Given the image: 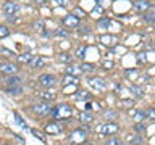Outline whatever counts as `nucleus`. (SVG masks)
<instances>
[{"label": "nucleus", "mask_w": 155, "mask_h": 145, "mask_svg": "<svg viewBox=\"0 0 155 145\" xmlns=\"http://www.w3.org/2000/svg\"><path fill=\"white\" fill-rule=\"evenodd\" d=\"M21 81H23L21 77L15 74V76H10L8 79L5 81V84H7V87H13V85H21Z\"/></svg>", "instance_id": "nucleus-12"}, {"label": "nucleus", "mask_w": 155, "mask_h": 145, "mask_svg": "<svg viewBox=\"0 0 155 145\" xmlns=\"http://www.w3.org/2000/svg\"><path fill=\"white\" fill-rule=\"evenodd\" d=\"M58 60H60L61 63H68V65H70V63L73 61V58H71L70 53H61V55H58Z\"/></svg>", "instance_id": "nucleus-23"}, {"label": "nucleus", "mask_w": 155, "mask_h": 145, "mask_svg": "<svg viewBox=\"0 0 155 145\" xmlns=\"http://www.w3.org/2000/svg\"><path fill=\"white\" fill-rule=\"evenodd\" d=\"M71 113H73V110H71L70 105H58V106L53 108L52 116L55 119H65V118H70Z\"/></svg>", "instance_id": "nucleus-1"}, {"label": "nucleus", "mask_w": 155, "mask_h": 145, "mask_svg": "<svg viewBox=\"0 0 155 145\" xmlns=\"http://www.w3.org/2000/svg\"><path fill=\"white\" fill-rule=\"evenodd\" d=\"M39 84H41L42 87H53L57 84V79H55V76L53 74H42V76H39Z\"/></svg>", "instance_id": "nucleus-4"}, {"label": "nucleus", "mask_w": 155, "mask_h": 145, "mask_svg": "<svg viewBox=\"0 0 155 145\" xmlns=\"http://www.w3.org/2000/svg\"><path fill=\"white\" fill-rule=\"evenodd\" d=\"M79 121L81 123H91L92 121V113L91 111H82V113H79Z\"/></svg>", "instance_id": "nucleus-16"}, {"label": "nucleus", "mask_w": 155, "mask_h": 145, "mask_svg": "<svg viewBox=\"0 0 155 145\" xmlns=\"http://www.w3.org/2000/svg\"><path fill=\"white\" fill-rule=\"evenodd\" d=\"M149 8H150V3L147 0H136L134 2V10L137 13H145Z\"/></svg>", "instance_id": "nucleus-10"}, {"label": "nucleus", "mask_w": 155, "mask_h": 145, "mask_svg": "<svg viewBox=\"0 0 155 145\" xmlns=\"http://www.w3.org/2000/svg\"><path fill=\"white\" fill-rule=\"evenodd\" d=\"M47 63V60L45 58H41V56H34L32 60H31V63H29V65H31L32 68H42L44 65H45Z\"/></svg>", "instance_id": "nucleus-13"}, {"label": "nucleus", "mask_w": 155, "mask_h": 145, "mask_svg": "<svg viewBox=\"0 0 155 145\" xmlns=\"http://www.w3.org/2000/svg\"><path fill=\"white\" fill-rule=\"evenodd\" d=\"M18 3H15V2H5L3 3V7H2V11L5 14H8V16H13V14H16L18 13Z\"/></svg>", "instance_id": "nucleus-6"}, {"label": "nucleus", "mask_w": 155, "mask_h": 145, "mask_svg": "<svg viewBox=\"0 0 155 145\" xmlns=\"http://www.w3.org/2000/svg\"><path fill=\"white\" fill-rule=\"evenodd\" d=\"M104 119H108V121L118 119V113L113 111V110H107V111H104Z\"/></svg>", "instance_id": "nucleus-18"}, {"label": "nucleus", "mask_w": 155, "mask_h": 145, "mask_svg": "<svg viewBox=\"0 0 155 145\" xmlns=\"http://www.w3.org/2000/svg\"><path fill=\"white\" fill-rule=\"evenodd\" d=\"M61 21H63V24H65L66 27H71V29L79 26V18L74 16V14H66V16L61 19Z\"/></svg>", "instance_id": "nucleus-7"}, {"label": "nucleus", "mask_w": 155, "mask_h": 145, "mask_svg": "<svg viewBox=\"0 0 155 145\" xmlns=\"http://www.w3.org/2000/svg\"><path fill=\"white\" fill-rule=\"evenodd\" d=\"M0 52H2L3 55H7V56H13V55H15V53H13L12 50H8V48H5V47H2V48H0Z\"/></svg>", "instance_id": "nucleus-37"}, {"label": "nucleus", "mask_w": 155, "mask_h": 145, "mask_svg": "<svg viewBox=\"0 0 155 145\" xmlns=\"http://www.w3.org/2000/svg\"><path fill=\"white\" fill-rule=\"evenodd\" d=\"M86 50H87V47H86V45H81L79 48H78V50H76V55H78V58H81V60H82V58L86 56V55H84Z\"/></svg>", "instance_id": "nucleus-31"}, {"label": "nucleus", "mask_w": 155, "mask_h": 145, "mask_svg": "<svg viewBox=\"0 0 155 145\" xmlns=\"http://www.w3.org/2000/svg\"><path fill=\"white\" fill-rule=\"evenodd\" d=\"M45 130H47V132H50V134H58V132H60V127H58L57 124H48L45 127Z\"/></svg>", "instance_id": "nucleus-27"}, {"label": "nucleus", "mask_w": 155, "mask_h": 145, "mask_svg": "<svg viewBox=\"0 0 155 145\" xmlns=\"http://www.w3.org/2000/svg\"><path fill=\"white\" fill-rule=\"evenodd\" d=\"M34 27H36L37 31H42L44 29V21H36L34 23Z\"/></svg>", "instance_id": "nucleus-38"}, {"label": "nucleus", "mask_w": 155, "mask_h": 145, "mask_svg": "<svg viewBox=\"0 0 155 145\" xmlns=\"http://www.w3.org/2000/svg\"><path fill=\"white\" fill-rule=\"evenodd\" d=\"M37 2H39V3H42V2H45V0H37Z\"/></svg>", "instance_id": "nucleus-43"}, {"label": "nucleus", "mask_w": 155, "mask_h": 145, "mask_svg": "<svg viewBox=\"0 0 155 145\" xmlns=\"http://www.w3.org/2000/svg\"><path fill=\"white\" fill-rule=\"evenodd\" d=\"M15 119H16V123H18L19 126H21L23 129H28V124H26V123H24V121L21 119V116H19V114H16V113H15Z\"/></svg>", "instance_id": "nucleus-33"}, {"label": "nucleus", "mask_w": 155, "mask_h": 145, "mask_svg": "<svg viewBox=\"0 0 155 145\" xmlns=\"http://www.w3.org/2000/svg\"><path fill=\"white\" fill-rule=\"evenodd\" d=\"M53 3L60 5V7H66V5H68V0H53Z\"/></svg>", "instance_id": "nucleus-39"}, {"label": "nucleus", "mask_w": 155, "mask_h": 145, "mask_svg": "<svg viewBox=\"0 0 155 145\" xmlns=\"http://www.w3.org/2000/svg\"><path fill=\"white\" fill-rule=\"evenodd\" d=\"M153 106H155V105H153Z\"/></svg>", "instance_id": "nucleus-45"}, {"label": "nucleus", "mask_w": 155, "mask_h": 145, "mask_svg": "<svg viewBox=\"0 0 155 145\" xmlns=\"http://www.w3.org/2000/svg\"><path fill=\"white\" fill-rule=\"evenodd\" d=\"M87 84L95 90H104L105 89V82H104V79H100V77H91V79L87 81Z\"/></svg>", "instance_id": "nucleus-9"}, {"label": "nucleus", "mask_w": 155, "mask_h": 145, "mask_svg": "<svg viewBox=\"0 0 155 145\" xmlns=\"http://www.w3.org/2000/svg\"><path fill=\"white\" fill-rule=\"evenodd\" d=\"M39 97H41L42 100H47V102H50V100L55 98V95L50 94V92H39Z\"/></svg>", "instance_id": "nucleus-25"}, {"label": "nucleus", "mask_w": 155, "mask_h": 145, "mask_svg": "<svg viewBox=\"0 0 155 145\" xmlns=\"http://www.w3.org/2000/svg\"><path fill=\"white\" fill-rule=\"evenodd\" d=\"M81 68H82V71H84V72H92V71L95 69V66L92 65V63H84Z\"/></svg>", "instance_id": "nucleus-30"}, {"label": "nucleus", "mask_w": 155, "mask_h": 145, "mask_svg": "<svg viewBox=\"0 0 155 145\" xmlns=\"http://www.w3.org/2000/svg\"><path fill=\"white\" fill-rule=\"evenodd\" d=\"M32 55L31 53H23V55H18V60L21 61V63H31V60H32Z\"/></svg>", "instance_id": "nucleus-22"}, {"label": "nucleus", "mask_w": 155, "mask_h": 145, "mask_svg": "<svg viewBox=\"0 0 155 145\" xmlns=\"http://www.w3.org/2000/svg\"><path fill=\"white\" fill-rule=\"evenodd\" d=\"M89 98H91V94L86 92V90L78 92V95H76V100H89Z\"/></svg>", "instance_id": "nucleus-26"}, {"label": "nucleus", "mask_w": 155, "mask_h": 145, "mask_svg": "<svg viewBox=\"0 0 155 145\" xmlns=\"http://www.w3.org/2000/svg\"><path fill=\"white\" fill-rule=\"evenodd\" d=\"M102 135H107V137H113V135H116V132L120 130L118 124H113V123H107L104 124L102 127L99 129Z\"/></svg>", "instance_id": "nucleus-3"}, {"label": "nucleus", "mask_w": 155, "mask_h": 145, "mask_svg": "<svg viewBox=\"0 0 155 145\" xmlns=\"http://www.w3.org/2000/svg\"><path fill=\"white\" fill-rule=\"evenodd\" d=\"M104 145H121V140L118 139V137H115V135H113V137H110L108 140H105V143Z\"/></svg>", "instance_id": "nucleus-28"}, {"label": "nucleus", "mask_w": 155, "mask_h": 145, "mask_svg": "<svg viewBox=\"0 0 155 145\" xmlns=\"http://www.w3.org/2000/svg\"><path fill=\"white\" fill-rule=\"evenodd\" d=\"M102 44L104 45H107V47H111V45H115L116 44V37L115 36H102Z\"/></svg>", "instance_id": "nucleus-14"}, {"label": "nucleus", "mask_w": 155, "mask_h": 145, "mask_svg": "<svg viewBox=\"0 0 155 145\" xmlns=\"http://www.w3.org/2000/svg\"><path fill=\"white\" fill-rule=\"evenodd\" d=\"M0 71L3 72V74H8V76H15L18 71L16 65H13V63H2V68H0Z\"/></svg>", "instance_id": "nucleus-8"}, {"label": "nucleus", "mask_w": 155, "mask_h": 145, "mask_svg": "<svg viewBox=\"0 0 155 145\" xmlns=\"http://www.w3.org/2000/svg\"><path fill=\"white\" fill-rule=\"evenodd\" d=\"M63 84L65 85H71V84H78V77L74 76H65V81H63Z\"/></svg>", "instance_id": "nucleus-24"}, {"label": "nucleus", "mask_w": 155, "mask_h": 145, "mask_svg": "<svg viewBox=\"0 0 155 145\" xmlns=\"http://www.w3.org/2000/svg\"><path fill=\"white\" fill-rule=\"evenodd\" d=\"M87 137V129H76L71 134V142L73 143H82Z\"/></svg>", "instance_id": "nucleus-5"}, {"label": "nucleus", "mask_w": 155, "mask_h": 145, "mask_svg": "<svg viewBox=\"0 0 155 145\" xmlns=\"http://www.w3.org/2000/svg\"><path fill=\"white\" fill-rule=\"evenodd\" d=\"M8 34H10V31H8L7 26H0V39H5Z\"/></svg>", "instance_id": "nucleus-34"}, {"label": "nucleus", "mask_w": 155, "mask_h": 145, "mask_svg": "<svg viewBox=\"0 0 155 145\" xmlns=\"http://www.w3.org/2000/svg\"><path fill=\"white\" fill-rule=\"evenodd\" d=\"M129 92H131V94H134L136 97L144 95V89L140 85H129Z\"/></svg>", "instance_id": "nucleus-17"}, {"label": "nucleus", "mask_w": 155, "mask_h": 145, "mask_svg": "<svg viewBox=\"0 0 155 145\" xmlns=\"http://www.w3.org/2000/svg\"><path fill=\"white\" fill-rule=\"evenodd\" d=\"M153 10H155V7H153Z\"/></svg>", "instance_id": "nucleus-44"}, {"label": "nucleus", "mask_w": 155, "mask_h": 145, "mask_svg": "<svg viewBox=\"0 0 155 145\" xmlns=\"http://www.w3.org/2000/svg\"><path fill=\"white\" fill-rule=\"evenodd\" d=\"M145 118H147V113L142 111V110H139V111H136V113H134V119L137 121V123H142V119H145Z\"/></svg>", "instance_id": "nucleus-20"}, {"label": "nucleus", "mask_w": 155, "mask_h": 145, "mask_svg": "<svg viewBox=\"0 0 155 145\" xmlns=\"http://www.w3.org/2000/svg\"><path fill=\"white\" fill-rule=\"evenodd\" d=\"M55 36H57V37H68V32L63 31V29H57V31H55Z\"/></svg>", "instance_id": "nucleus-36"}, {"label": "nucleus", "mask_w": 155, "mask_h": 145, "mask_svg": "<svg viewBox=\"0 0 155 145\" xmlns=\"http://www.w3.org/2000/svg\"><path fill=\"white\" fill-rule=\"evenodd\" d=\"M76 14H81V16H82V14H84V11H82V10H79V8H76Z\"/></svg>", "instance_id": "nucleus-42"}, {"label": "nucleus", "mask_w": 155, "mask_h": 145, "mask_svg": "<svg viewBox=\"0 0 155 145\" xmlns=\"http://www.w3.org/2000/svg\"><path fill=\"white\" fill-rule=\"evenodd\" d=\"M142 137L140 135H136V137H131L129 139V145H142Z\"/></svg>", "instance_id": "nucleus-29"}, {"label": "nucleus", "mask_w": 155, "mask_h": 145, "mask_svg": "<svg viewBox=\"0 0 155 145\" xmlns=\"http://www.w3.org/2000/svg\"><path fill=\"white\" fill-rule=\"evenodd\" d=\"M65 71H66V74H68V76H74V77L81 76L82 72H84L81 66H73V65H68V66L65 68Z\"/></svg>", "instance_id": "nucleus-11"}, {"label": "nucleus", "mask_w": 155, "mask_h": 145, "mask_svg": "<svg viewBox=\"0 0 155 145\" xmlns=\"http://www.w3.org/2000/svg\"><path fill=\"white\" fill-rule=\"evenodd\" d=\"M87 32H89V27H82L81 29V34H87Z\"/></svg>", "instance_id": "nucleus-41"}, {"label": "nucleus", "mask_w": 155, "mask_h": 145, "mask_svg": "<svg viewBox=\"0 0 155 145\" xmlns=\"http://www.w3.org/2000/svg\"><path fill=\"white\" fill-rule=\"evenodd\" d=\"M145 113H147L149 118H155V110H147Z\"/></svg>", "instance_id": "nucleus-40"}, {"label": "nucleus", "mask_w": 155, "mask_h": 145, "mask_svg": "<svg viewBox=\"0 0 155 145\" xmlns=\"http://www.w3.org/2000/svg\"><path fill=\"white\" fill-rule=\"evenodd\" d=\"M142 18H144L145 23H149V24H152V26H155V14H152V13H144Z\"/></svg>", "instance_id": "nucleus-19"}, {"label": "nucleus", "mask_w": 155, "mask_h": 145, "mask_svg": "<svg viewBox=\"0 0 155 145\" xmlns=\"http://www.w3.org/2000/svg\"><path fill=\"white\" fill-rule=\"evenodd\" d=\"M31 132H32V135H34V137H37L39 140H45V137H44V135H42L41 132H39V130H37V129H32V130H31Z\"/></svg>", "instance_id": "nucleus-35"}, {"label": "nucleus", "mask_w": 155, "mask_h": 145, "mask_svg": "<svg viewBox=\"0 0 155 145\" xmlns=\"http://www.w3.org/2000/svg\"><path fill=\"white\" fill-rule=\"evenodd\" d=\"M52 111H53V108L48 102H42V103H37V105L32 106V113L36 116H47V114H50Z\"/></svg>", "instance_id": "nucleus-2"}, {"label": "nucleus", "mask_w": 155, "mask_h": 145, "mask_svg": "<svg viewBox=\"0 0 155 145\" xmlns=\"http://www.w3.org/2000/svg\"><path fill=\"white\" fill-rule=\"evenodd\" d=\"M5 90L8 92L10 95H19L23 92V87L21 85H13V87H5Z\"/></svg>", "instance_id": "nucleus-15"}, {"label": "nucleus", "mask_w": 155, "mask_h": 145, "mask_svg": "<svg viewBox=\"0 0 155 145\" xmlns=\"http://www.w3.org/2000/svg\"><path fill=\"white\" fill-rule=\"evenodd\" d=\"M97 24H99L100 29H107V27L110 26V19L107 18V16H104V18H100L99 21H97Z\"/></svg>", "instance_id": "nucleus-21"}, {"label": "nucleus", "mask_w": 155, "mask_h": 145, "mask_svg": "<svg viewBox=\"0 0 155 145\" xmlns=\"http://www.w3.org/2000/svg\"><path fill=\"white\" fill-rule=\"evenodd\" d=\"M134 129H136V132H137V134H142V132H145V124H142V123H136Z\"/></svg>", "instance_id": "nucleus-32"}]
</instances>
